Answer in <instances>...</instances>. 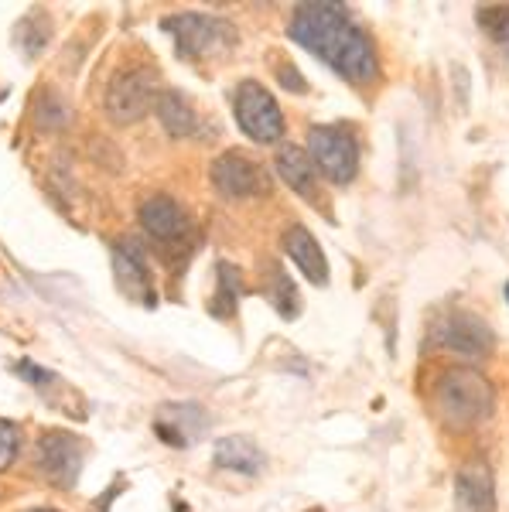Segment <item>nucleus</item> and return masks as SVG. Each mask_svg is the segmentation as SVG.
I'll return each instance as SVG.
<instances>
[{
	"label": "nucleus",
	"mask_w": 509,
	"mask_h": 512,
	"mask_svg": "<svg viewBox=\"0 0 509 512\" xmlns=\"http://www.w3.org/2000/svg\"><path fill=\"white\" fill-rule=\"evenodd\" d=\"M158 76L151 69H127L106 86V113L113 123H137L158 106Z\"/></svg>",
	"instance_id": "obj_3"
},
{
	"label": "nucleus",
	"mask_w": 509,
	"mask_h": 512,
	"mask_svg": "<svg viewBox=\"0 0 509 512\" xmlns=\"http://www.w3.org/2000/svg\"><path fill=\"white\" fill-rule=\"evenodd\" d=\"M291 38L356 86L380 76L373 41L349 21L339 4H301L291 18Z\"/></svg>",
	"instance_id": "obj_1"
},
{
	"label": "nucleus",
	"mask_w": 509,
	"mask_h": 512,
	"mask_svg": "<svg viewBox=\"0 0 509 512\" xmlns=\"http://www.w3.org/2000/svg\"><path fill=\"white\" fill-rule=\"evenodd\" d=\"M274 164H277V175H281L301 198H315L318 195V168H315V161L301 151V147L284 144L281 151H277Z\"/></svg>",
	"instance_id": "obj_16"
},
{
	"label": "nucleus",
	"mask_w": 509,
	"mask_h": 512,
	"mask_svg": "<svg viewBox=\"0 0 509 512\" xmlns=\"http://www.w3.org/2000/svg\"><path fill=\"white\" fill-rule=\"evenodd\" d=\"M270 301L277 304V311H281L284 318L298 315V291H294L291 277L277 267H270Z\"/></svg>",
	"instance_id": "obj_18"
},
{
	"label": "nucleus",
	"mask_w": 509,
	"mask_h": 512,
	"mask_svg": "<svg viewBox=\"0 0 509 512\" xmlns=\"http://www.w3.org/2000/svg\"><path fill=\"white\" fill-rule=\"evenodd\" d=\"M434 414H438L451 431H472L486 424L496 407V390L482 373L469 366H448L434 379Z\"/></svg>",
	"instance_id": "obj_2"
},
{
	"label": "nucleus",
	"mask_w": 509,
	"mask_h": 512,
	"mask_svg": "<svg viewBox=\"0 0 509 512\" xmlns=\"http://www.w3.org/2000/svg\"><path fill=\"white\" fill-rule=\"evenodd\" d=\"M431 345L462 359H486L492 352V328L469 311H448L431 325Z\"/></svg>",
	"instance_id": "obj_5"
},
{
	"label": "nucleus",
	"mask_w": 509,
	"mask_h": 512,
	"mask_svg": "<svg viewBox=\"0 0 509 512\" xmlns=\"http://www.w3.org/2000/svg\"><path fill=\"white\" fill-rule=\"evenodd\" d=\"M212 185L223 198H253L257 192H264V171L246 154L229 151L212 161Z\"/></svg>",
	"instance_id": "obj_9"
},
{
	"label": "nucleus",
	"mask_w": 509,
	"mask_h": 512,
	"mask_svg": "<svg viewBox=\"0 0 509 512\" xmlns=\"http://www.w3.org/2000/svg\"><path fill=\"white\" fill-rule=\"evenodd\" d=\"M164 28H171L175 48L182 59H202V55L223 52L226 45H233V24L209 18V14H175L164 21Z\"/></svg>",
	"instance_id": "obj_7"
},
{
	"label": "nucleus",
	"mask_w": 509,
	"mask_h": 512,
	"mask_svg": "<svg viewBox=\"0 0 509 512\" xmlns=\"http://www.w3.org/2000/svg\"><path fill=\"white\" fill-rule=\"evenodd\" d=\"M475 18H479V24L496 41H509V7H503V4H499V7H479V14H475Z\"/></svg>",
	"instance_id": "obj_19"
},
{
	"label": "nucleus",
	"mask_w": 509,
	"mask_h": 512,
	"mask_svg": "<svg viewBox=\"0 0 509 512\" xmlns=\"http://www.w3.org/2000/svg\"><path fill=\"white\" fill-rule=\"evenodd\" d=\"M82 458H86L82 441H79V437H72V434H65V431H48L38 441L41 472L52 478L55 485H62V489H72V485H76Z\"/></svg>",
	"instance_id": "obj_8"
},
{
	"label": "nucleus",
	"mask_w": 509,
	"mask_h": 512,
	"mask_svg": "<svg viewBox=\"0 0 509 512\" xmlns=\"http://www.w3.org/2000/svg\"><path fill=\"white\" fill-rule=\"evenodd\" d=\"M18 448H21L18 424H11V420H0V472H7V468L14 465V458H18Z\"/></svg>",
	"instance_id": "obj_20"
},
{
	"label": "nucleus",
	"mask_w": 509,
	"mask_h": 512,
	"mask_svg": "<svg viewBox=\"0 0 509 512\" xmlns=\"http://www.w3.org/2000/svg\"><path fill=\"white\" fill-rule=\"evenodd\" d=\"M277 79L281 82H287V89H291V93H305L308 89V82H305V76H301L298 69H294L291 62H284V65H277Z\"/></svg>",
	"instance_id": "obj_21"
},
{
	"label": "nucleus",
	"mask_w": 509,
	"mask_h": 512,
	"mask_svg": "<svg viewBox=\"0 0 509 512\" xmlns=\"http://www.w3.org/2000/svg\"><path fill=\"white\" fill-rule=\"evenodd\" d=\"M137 216H141V226L147 229V233H151L154 239H161V243H168V239H182L185 229H188L185 209L168 195L144 198Z\"/></svg>",
	"instance_id": "obj_11"
},
{
	"label": "nucleus",
	"mask_w": 509,
	"mask_h": 512,
	"mask_svg": "<svg viewBox=\"0 0 509 512\" xmlns=\"http://www.w3.org/2000/svg\"><path fill=\"white\" fill-rule=\"evenodd\" d=\"M284 253L291 256L294 263L301 267V274H305L311 284H328V260L322 253V246H318V239L308 233L305 226H291L284 233Z\"/></svg>",
	"instance_id": "obj_13"
},
{
	"label": "nucleus",
	"mask_w": 509,
	"mask_h": 512,
	"mask_svg": "<svg viewBox=\"0 0 509 512\" xmlns=\"http://www.w3.org/2000/svg\"><path fill=\"white\" fill-rule=\"evenodd\" d=\"M31 512H59V509H31Z\"/></svg>",
	"instance_id": "obj_22"
},
{
	"label": "nucleus",
	"mask_w": 509,
	"mask_h": 512,
	"mask_svg": "<svg viewBox=\"0 0 509 512\" xmlns=\"http://www.w3.org/2000/svg\"><path fill=\"white\" fill-rule=\"evenodd\" d=\"M154 113H158L161 127L168 130L171 137H192L195 130H199V117H195L192 103H188L182 93H175V89H168V93L158 96Z\"/></svg>",
	"instance_id": "obj_17"
},
{
	"label": "nucleus",
	"mask_w": 509,
	"mask_h": 512,
	"mask_svg": "<svg viewBox=\"0 0 509 512\" xmlns=\"http://www.w3.org/2000/svg\"><path fill=\"white\" fill-rule=\"evenodd\" d=\"M455 512H496V478L486 461H465L455 478Z\"/></svg>",
	"instance_id": "obj_10"
},
{
	"label": "nucleus",
	"mask_w": 509,
	"mask_h": 512,
	"mask_svg": "<svg viewBox=\"0 0 509 512\" xmlns=\"http://www.w3.org/2000/svg\"><path fill=\"white\" fill-rule=\"evenodd\" d=\"M308 147L315 168L322 171L328 181L346 185L356 178L359 171V144L346 127H311L308 130Z\"/></svg>",
	"instance_id": "obj_6"
},
{
	"label": "nucleus",
	"mask_w": 509,
	"mask_h": 512,
	"mask_svg": "<svg viewBox=\"0 0 509 512\" xmlns=\"http://www.w3.org/2000/svg\"><path fill=\"white\" fill-rule=\"evenodd\" d=\"M506 301H509V284H506Z\"/></svg>",
	"instance_id": "obj_23"
},
{
	"label": "nucleus",
	"mask_w": 509,
	"mask_h": 512,
	"mask_svg": "<svg viewBox=\"0 0 509 512\" xmlns=\"http://www.w3.org/2000/svg\"><path fill=\"white\" fill-rule=\"evenodd\" d=\"M233 110L240 130L257 140V144H274V140L284 137L281 106H277V99L260 82H240V89L233 96Z\"/></svg>",
	"instance_id": "obj_4"
},
{
	"label": "nucleus",
	"mask_w": 509,
	"mask_h": 512,
	"mask_svg": "<svg viewBox=\"0 0 509 512\" xmlns=\"http://www.w3.org/2000/svg\"><path fill=\"white\" fill-rule=\"evenodd\" d=\"M205 427V417L199 407H164L158 420H154V431L164 444L171 448H188V444L199 437Z\"/></svg>",
	"instance_id": "obj_15"
},
{
	"label": "nucleus",
	"mask_w": 509,
	"mask_h": 512,
	"mask_svg": "<svg viewBox=\"0 0 509 512\" xmlns=\"http://www.w3.org/2000/svg\"><path fill=\"white\" fill-rule=\"evenodd\" d=\"M113 270H117V284L127 297H137L144 304H154V287H151V270H147L141 250L134 243H117L113 250Z\"/></svg>",
	"instance_id": "obj_12"
},
{
	"label": "nucleus",
	"mask_w": 509,
	"mask_h": 512,
	"mask_svg": "<svg viewBox=\"0 0 509 512\" xmlns=\"http://www.w3.org/2000/svg\"><path fill=\"white\" fill-rule=\"evenodd\" d=\"M212 461H216L219 468H226V472H236V475H260V472H264V465H267L264 451H260L250 437H240V434L216 441Z\"/></svg>",
	"instance_id": "obj_14"
}]
</instances>
